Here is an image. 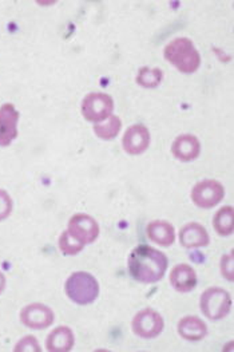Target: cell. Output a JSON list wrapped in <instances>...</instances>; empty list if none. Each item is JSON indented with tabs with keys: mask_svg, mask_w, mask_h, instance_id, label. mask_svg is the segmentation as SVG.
Returning a JSON list of instances; mask_svg holds the SVG:
<instances>
[{
	"mask_svg": "<svg viewBox=\"0 0 234 352\" xmlns=\"http://www.w3.org/2000/svg\"><path fill=\"white\" fill-rule=\"evenodd\" d=\"M128 267L134 280L143 284H153L165 276L167 257L153 247L138 245L131 251Z\"/></svg>",
	"mask_w": 234,
	"mask_h": 352,
	"instance_id": "6da1fadb",
	"label": "cell"
},
{
	"mask_svg": "<svg viewBox=\"0 0 234 352\" xmlns=\"http://www.w3.org/2000/svg\"><path fill=\"white\" fill-rule=\"evenodd\" d=\"M165 59L183 74H193L201 66V55L189 38H176L163 51Z\"/></svg>",
	"mask_w": 234,
	"mask_h": 352,
	"instance_id": "7a4b0ae2",
	"label": "cell"
},
{
	"mask_svg": "<svg viewBox=\"0 0 234 352\" xmlns=\"http://www.w3.org/2000/svg\"><path fill=\"white\" fill-rule=\"evenodd\" d=\"M65 291L67 298L78 305H89L100 295V283L89 272H74L66 280Z\"/></svg>",
	"mask_w": 234,
	"mask_h": 352,
	"instance_id": "3957f363",
	"label": "cell"
},
{
	"mask_svg": "<svg viewBox=\"0 0 234 352\" xmlns=\"http://www.w3.org/2000/svg\"><path fill=\"white\" fill-rule=\"evenodd\" d=\"M200 305L209 320H221L226 318L232 309V298L228 291L211 287L201 295Z\"/></svg>",
	"mask_w": 234,
	"mask_h": 352,
	"instance_id": "277c9868",
	"label": "cell"
},
{
	"mask_svg": "<svg viewBox=\"0 0 234 352\" xmlns=\"http://www.w3.org/2000/svg\"><path fill=\"white\" fill-rule=\"evenodd\" d=\"M114 101L108 94L90 93L82 102V116L86 121L93 124L104 122L113 116Z\"/></svg>",
	"mask_w": 234,
	"mask_h": 352,
	"instance_id": "5b68a950",
	"label": "cell"
},
{
	"mask_svg": "<svg viewBox=\"0 0 234 352\" xmlns=\"http://www.w3.org/2000/svg\"><path fill=\"white\" fill-rule=\"evenodd\" d=\"M225 189L215 179H204L194 185L191 190V201L201 209H211L222 201Z\"/></svg>",
	"mask_w": 234,
	"mask_h": 352,
	"instance_id": "8992f818",
	"label": "cell"
},
{
	"mask_svg": "<svg viewBox=\"0 0 234 352\" xmlns=\"http://www.w3.org/2000/svg\"><path fill=\"white\" fill-rule=\"evenodd\" d=\"M163 318L152 308H145L139 311L131 323L132 332L142 339H154L163 331Z\"/></svg>",
	"mask_w": 234,
	"mask_h": 352,
	"instance_id": "52a82bcc",
	"label": "cell"
},
{
	"mask_svg": "<svg viewBox=\"0 0 234 352\" xmlns=\"http://www.w3.org/2000/svg\"><path fill=\"white\" fill-rule=\"evenodd\" d=\"M67 230L83 245L93 244L100 236V226L97 220L84 213L74 214L69 221Z\"/></svg>",
	"mask_w": 234,
	"mask_h": 352,
	"instance_id": "ba28073f",
	"label": "cell"
},
{
	"mask_svg": "<svg viewBox=\"0 0 234 352\" xmlns=\"http://www.w3.org/2000/svg\"><path fill=\"white\" fill-rule=\"evenodd\" d=\"M55 314L51 308L42 302H32L21 311V322L31 329H45L52 326Z\"/></svg>",
	"mask_w": 234,
	"mask_h": 352,
	"instance_id": "9c48e42d",
	"label": "cell"
},
{
	"mask_svg": "<svg viewBox=\"0 0 234 352\" xmlns=\"http://www.w3.org/2000/svg\"><path fill=\"white\" fill-rule=\"evenodd\" d=\"M21 114L12 103L0 106V148L10 146L18 137Z\"/></svg>",
	"mask_w": 234,
	"mask_h": 352,
	"instance_id": "30bf717a",
	"label": "cell"
},
{
	"mask_svg": "<svg viewBox=\"0 0 234 352\" xmlns=\"http://www.w3.org/2000/svg\"><path fill=\"white\" fill-rule=\"evenodd\" d=\"M150 145V131L149 129L142 124L132 125L126 130L122 146L124 151L130 155H139L148 151Z\"/></svg>",
	"mask_w": 234,
	"mask_h": 352,
	"instance_id": "8fae6325",
	"label": "cell"
},
{
	"mask_svg": "<svg viewBox=\"0 0 234 352\" xmlns=\"http://www.w3.org/2000/svg\"><path fill=\"white\" fill-rule=\"evenodd\" d=\"M172 153L178 161L190 162L200 155L201 144L193 134H181L174 140L172 145Z\"/></svg>",
	"mask_w": 234,
	"mask_h": 352,
	"instance_id": "7c38bea8",
	"label": "cell"
},
{
	"mask_svg": "<svg viewBox=\"0 0 234 352\" xmlns=\"http://www.w3.org/2000/svg\"><path fill=\"white\" fill-rule=\"evenodd\" d=\"M197 274L189 264H178L172 270L170 283L173 288L181 294L193 291L197 285Z\"/></svg>",
	"mask_w": 234,
	"mask_h": 352,
	"instance_id": "4fadbf2b",
	"label": "cell"
},
{
	"mask_svg": "<svg viewBox=\"0 0 234 352\" xmlns=\"http://www.w3.org/2000/svg\"><path fill=\"white\" fill-rule=\"evenodd\" d=\"M209 241L208 230L198 223H189L180 232V243L187 250L207 247Z\"/></svg>",
	"mask_w": 234,
	"mask_h": 352,
	"instance_id": "5bb4252c",
	"label": "cell"
},
{
	"mask_svg": "<svg viewBox=\"0 0 234 352\" xmlns=\"http://www.w3.org/2000/svg\"><path fill=\"white\" fill-rule=\"evenodd\" d=\"M75 344V335L67 326H59L50 332L46 340V349L50 352H69Z\"/></svg>",
	"mask_w": 234,
	"mask_h": 352,
	"instance_id": "9a60e30c",
	"label": "cell"
},
{
	"mask_svg": "<svg viewBox=\"0 0 234 352\" xmlns=\"http://www.w3.org/2000/svg\"><path fill=\"white\" fill-rule=\"evenodd\" d=\"M178 333L185 340L198 342L208 335V326L198 316H185L178 323Z\"/></svg>",
	"mask_w": 234,
	"mask_h": 352,
	"instance_id": "2e32d148",
	"label": "cell"
},
{
	"mask_svg": "<svg viewBox=\"0 0 234 352\" xmlns=\"http://www.w3.org/2000/svg\"><path fill=\"white\" fill-rule=\"evenodd\" d=\"M148 237L161 247H170L176 240L174 227L165 220H154L148 226Z\"/></svg>",
	"mask_w": 234,
	"mask_h": 352,
	"instance_id": "e0dca14e",
	"label": "cell"
},
{
	"mask_svg": "<svg viewBox=\"0 0 234 352\" xmlns=\"http://www.w3.org/2000/svg\"><path fill=\"white\" fill-rule=\"evenodd\" d=\"M213 228L220 236H231L233 233V208H221L213 219Z\"/></svg>",
	"mask_w": 234,
	"mask_h": 352,
	"instance_id": "ac0fdd59",
	"label": "cell"
},
{
	"mask_svg": "<svg viewBox=\"0 0 234 352\" xmlns=\"http://www.w3.org/2000/svg\"><path fill=\"white\" fill-rule=\"evenodd\" d=\"M121 127H122L121 118H118L117 116H111L107 120H104V122L95 124V126H94V133L101 140L111 141V140H114L119 134Z\"/></svg>",
	"mask_w": 234,
	"mask_h": 352,
	"instance_id": "d6986e66",
	"label": "cell"
},
{
	"mask_svg": "<svg viewBox=\"0 0 234 352\" xmlns=\"http://www.w3.org/2000/svg\"><path fill=\"white\" fill-rule=\"evenodd\" d=\"M163 79V73L159 69L142 67L137 74V83L145 89H154L161 85Z\"/></svg>",
	"mask_w": 234,
	"mask_h": 352,
	"instance_id": "ffe728a7",
	"label": "cell"
},
{
	"mask_svg": "<svg viewBox=\"0 0 234 352\" xmlns=\"http://www.w3.org/2000/svg\"><path fill=\"white\" fill-rule=\"evenodd\" d=\"M83 248H84V245L82 243H79L77 239H74L69 233V230L62 232V234L59 237V250L63 254L74 256V254H78L79 252H82Z\"/></svg>",
	"mask_w": 234,
	"mask_h": 352,
	"instance_id": "44dd1931",
	"label": "cell"
},
{
	"mask_svg": "<svg viewBox=\"0 0 234 352\" xmlns=\"http://www.w3.org/2000/svg\"><path fill=\"white\" fill-rule=\"evenodd\" d=\"M15 352H25V351H40V346H39V342L36 340L35 336L32 335H27L23 339H21L16 346H15Z\"/></svg>",
	"mask_w": 234,
	"mask_h": 352,
	"instance_id": "7402d4cb",
	"label": "cell"
},
{
	"mask_svg": "<svg viewBox=\"0 0 234 352\" xmlns=\"http://www.w3.org/2000/svg\"><path fill=\"white\" fill-rule=\"evenodd\" d=\"M11 213H12V199L5 190L0 189V221L8 219Z\"/></svg>",
	"mask_w": 234,
	"mask_h": 352,
	"instance_id": "603a6c76",
	"label": "cell"
},
{
	"mask_svg": "<svg viewBox=\"0 0 234 352\" xmlns=\"http://www.w3.org/2000/svg\"><path fill=\"white\" fill-rule=\"evenodd\" d=\"M221 272L222 276L229 281H233V251L222 256L221 260Z\"/></svg>",
	"mask_w": 234,
	"mask_h": 352,
	"instance_id": "cb8c5ba5",
	"label": "cell"
},
{
	"mask_svg": "<svg viewBox=\"0 0 234 352\" xmlns=\"http://www.w3.org/2000/svg\"><path fill=\"white\" fill-rule=\"evenodd\" d=\"M5 276H4V274L0 271V294L4 291V288H5Z\"/></svg>",
	"mask_w": 234,
	"mask_h": 352,
	"instance_id": "d4e9b609",
	"label": "cell"
}]
</instances>
